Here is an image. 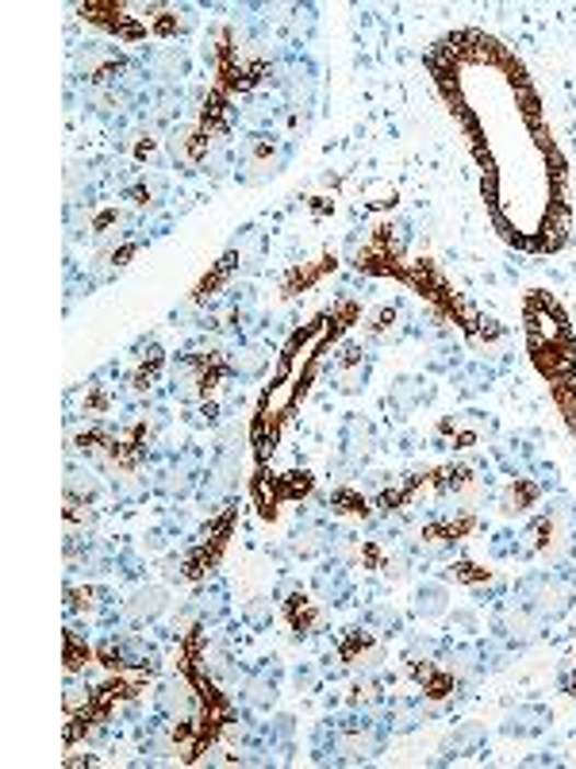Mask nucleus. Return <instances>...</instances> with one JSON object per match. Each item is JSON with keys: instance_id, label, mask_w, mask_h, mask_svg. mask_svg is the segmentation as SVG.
<instances>
[{"instance_id": "17", "label": "nucleus", "mask_w": 576, "mask_h": 769, "mask_svg": "<svg viewBox=\"0 0 576 769\" xmlns=\"http://www.w3.org/2000/svg\"><path fill=\"white\" fill-rule=\"evenodd\" d=\"M427 381H419V377H400L396 384H392V393H389V404L400 412V416H412L419 404H427L430 401V393L435 389H423Z\"/></svg>"}, {"instance_id": "5", "label": "nucleus", "mask_w": 576, "mask_h": 769, "mask_svg": "<svg viewBox=\"0 0 576 769\" xmlns=\"http://www.w3.org/2000/svg\"><path fill=\"white\" fill-rule=\"evenodd\" d=\"M484 662H488V651L481 643H450L438 651V669L450 677L453 685H473L484 677Z\"/></svg>"}, {"instance_id": "11", "label": "nucleus", "mask_w": 576, "mask_h": 769, "mask_svg": "<svg viewBox=\"0 0 576 769\" xmlns=\"http://www.w3.org/2000/svg\"><path fill=\"white\" fill-rule=\"evenodd\" d=\"M438 432L453 435V443H461V447H476V443H484L496 432V424H492L488 416H481V412H461V416H453V420H442Z\"/></svg>"}, {"instance_id": "21", "label": "nucleus", "mask_w": 576, "mask_h": 769, "mask_svg": "<svg viewBox=\"0 0 576 769\" xmlns=\"http://www.w3.org/2000/svg\"><path fill=\"white\" fill-rule=\"evenodd\" d=\"M239 485V455L234 450H223L211 466V496H223Z\"/></svg>"}, {"instance_id": "15", "label": "nucleus", "mask_w": 576, "mask_h": 769, "mask_svg": "<svg viewBox=\"0 0 576 769\" xmlns=\"http://www.w3.org/2000/svg\"><path fill=\"white\" fill-rule=\"evenodd\" d=\"M147 658H150V646L139 643V639H131V635L104 639V646H101L104 666H147Z\"/></svg>"}, {"instance_id": "22", "label": "nucleus", "mask_w": 576, "mask_h": 769, "mask_svg": "<svg viewBox=\"0 0 576 769\" xmlns=\"http://www.w3.org/2000/svg\"><path fill=\"white\" fill-rule=\"evenodd\" d=\"M66 489H70L73 501H93V496L101 493V481H96L93 473L70 470V481H66Z\"/></svg>"}, {"instance_id": "20", "label": "nucleus", "mask_w": 576, "mask_h": 769, "mask_svg": "<svg viewBox=\"0 0 576 769\" xmlns=\"http://www.w3.org/2000/svg\"><path fill=\"white\" fill-rule=\"evenodd\" d=\"M534 501H538V485L515 478V485H507L504 493H499V512H504V516H522Z\"/></svg>"}, {"instance_id": "19", "label": "nucleus", "mask_w": 576, "mask_h": 769, "mask_svg": "<svg viewBox=\"0 0 576 769\" xmlns=\"http://www.w3.org/2000/svg\"><path fill=\"white\" fill-rule=\"evenodd\" d=\"M288 550L297 558H320L323 550H331V535L323 531V527H297L292 531V539H288Z\"/></svg>"}, {"instance_id": "14", "label": "nucleus", "mask_w": 576, "mask_h": 769, "mask_svg": "<svg viewBox=\"0 0 576 769\" xmlns=\"http://www.w3.org/2000/svg\"><path fill=\"white\" fill-rule=\"evenodd\" d=\"M242 700H246L250 708H257V712L277 704V666H273V662L257 666L254 674L246 677V685H242Z\"/></svg>"}, {"instance_id": "6", "label": "nucleus", "mask_w": 576, "mask_h": 769, "mask_svg": "<svg viewBox=\"0 0 576 769\" xmlns=\"http://www.w3.org/2000/svg\"><path fill=\"white\" fill-rule=\"evenodd\" d=\"M542 631H545V620L538 612H530L527 605H519V600H515V605H507V608H499L496 635L504 639L507 646H515V651L538 643V639H542Z\"/></svg>"}, {"instance_id": "12", "label": "nucleus", "mask_w": 576, "mask_h": 769, "mask_svg": "<svg viewBox=\"0 0 576 769\" xmlns=\"http://www.w3.org/2000/svg\"><path fill=\"white\" fill-rule=\"evenodd\" d=\"M211 377H216V374H211L200 358H177V366H173V389H177V397L193 401V397L208 393Z\"/></svg>"}, {"instance_id": "8", "label": "nucleus", "mask_w": 576, "mask_h": 769, "mask_svg": "<svg viewBox=\"0 0 576 769\" xmlns=\"http://www.w3.org/2000/svg\"><path fill=\"white\" fill-rule=\"evenodd\" d=\"M553 712L545 704H519L499 720V735L504 738H538L550 731Z\"/></svg>"}, {"instance_id": "24", "label": "nucleus", "mask_w": 576, "mask_h": 769, "mask_svg": "<svg viewBox=\"0 0 576 769\" xmlns=\"http://www.w3.org/2000/svg\"><path fill=\"white\" fill-rule=\"evenodd\" d=\"M331 504H335V512H366V496L346 493V489H335V493H331Z\"/></svg>"}, {"instance_id": "16", "label": "nucleus", "mask_w": 576, "mask_h": 769, "mask_svg": "<svg viewBox=\"0 0 576 769\" xmlns=\"http://www.w3.org/2000/svg\"><path fill=\"white\" fill-rule=\"evenodd\" d=\"M412 612L419 616V620H442V616H450V589H446L442 582H423L419 589H415Z\"/></svg>"}, {"instance_id": "9", "label": "nucleus", "mask_w": 576, "mask_h": 769, "mask_svg": "<svg viewBox=\"0 0 576 769\" xmlns=\"http://www.w3.org/2000/svg\"><path fill=\"white\" fill-rule=\"evenodd\" d=\"M338 443H343V458H346V462L358 466V462H366V458L373 455L377 432H373V424H369V420L350 416L343 424V435H338Z\"/></svg>"}, {"instance_id": "23", "label": "nucleus", "mask_w": 576, "mask_h": 769, "mask_svg": "<svg viewBox=\"0 0 576 769\" xmlns=\"http://www.w3.org/2000/svg\"><path fill=\"white\" fill-rule=\"evenodd\" d=\"M81 704H89V685L78 681V677H70V681H66V712L73 715Z\"/></svg>"}, {"instance_id": "18", "label": "nucleus", "mask_w": 576, "mask_h": 769, "mask_svg": "<svg viewBox=\"0 0 576 769\" xmlns=\"http://www.w3.org/2000/svg\"><path fill=\"white\" fill-rule=\"evenodd\" d=\"M481 746H484V727H476V723H461V727L442 743V761L465 758V754H476Z\"/></svg>"}, {"instance_id": "7", "label": "nucleus", "mask_w": 576, "mask_h": 769, "mask_svg": "<svg viewBox=\"0 0 576 769\" xmlns=\"http://www.w3.org/2000/svg\"><path fill=\"white\" fill-rule=\"evenodd\" d=\"M154 704H158V712H162L165 720L188 723V720H193V712H196V692H193V685H188L185 677H165V681L158 685V692H154Z\"/></svg>"}, {"instance_id": "3", "label": "nucleus", "mask_w": 576, "mask_h": 769, "mask_svg": "<svg viewBox=\"0 0 576 769\" xmlns=\"http://www.w3.org/2000/svg\"><path fill=\"white\" fill-rule=\"evenodd\" d=\"M515 600L527 605L530 612H538L545 623H553L573 608V582H568L557 565L553 570L522 573L519 585H515Z\"/></svg>"}, {"instance_id": "2", "label": "nucleus", "mask_w": 576, "mask_h": 769, "mask_svg": "<svg viewBox=\"0 0 576 769\" xmlns=\"http://www.w3.org/2000/svg\"><path fill=\"white\" fill-rule=\"evenodd\" d=\"M527 535H530V550L561 570V565L576 554V504L573 501L545 504V508L530 519Z\"/></svg>"}, {"instance_id": "4", "label": "nucleus", "mask_w": 576, "mask_h": 769, "mask_svg": "<svg viewBox=\"0 0 576 769\" xmlns=\"http://www.w3.org/2000/svg\"><path fill=\"white\" fill-rule=\"evenodd\" d=\"M288 142L273 139V135H250L246 147H242V177L246 181H265L277 177L288 162Z\"/></svg>"}, {"instance_id": "1", "label": "nucleus", "mask_w": 576, "mask_h": 769, "mask_svg": "<svg viewBox=\"0 0 576 769\" xmlns=\"http://www.w3.org/2000/svg\"><path fill=\"white\" fill-rule=\"evenodd\" d=\"M392 731L384 727L377 715L369 712H354L343 715V720L327 723L320 731V743H315V758L320 761H335V766H361V761H373L384 754Z\"/></svg>"}, {"instance_id": "13", "label": "nucleus", "mask_w": 576, "mask_h": 769, "mask_svg": "<svg viewBox=\"0 0 576 769\" xmlns=\"http://www.w3.org/2000/svg\"><path fill=\"white\" fill-rule=\"evenodd\" d=\"M170 608V600H165V589L162 585H147V589H139L131 600L124 605V620L135 623V628H142V623H154L158 616Z\"/></svg>"}, {"instance_id": "10", "label": "nucleus", "mask_w": 576, "mask_h": 769, "mask_svg": "<svg viewBox=\"0 0 576 769\" xmlns=\"http://www.w3.org/2000/svg\"><path fill=\"white\" fill-rule=\"evenodd\" d=\"M331 381H335L338 393H361L369 381V358L358 346H350V351L335 361V369H331Z\"/></svg>"}]
</instances>
